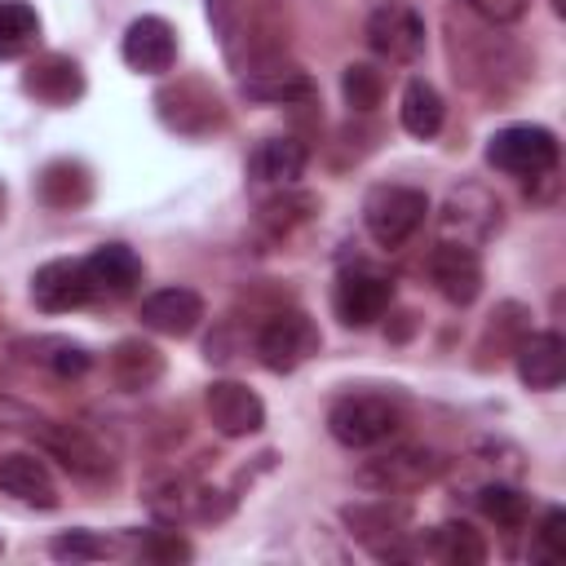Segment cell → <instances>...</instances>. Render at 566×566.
<instances>
[{
  "label": "cell",
  "instance_id": "cell-1",
  "mask_svg": "<svg viewBox=\"0 0 566 566\" xmlns=\"http://www.w3.org/2000/svg\"><path fill=\"white\" fill-rule=\"evenodd\" d=\"M31 438L40 442V451H49L66 473L84 478V482H106L115 473V451L88 429V424H71V420H40L31 429Z\"/></svg>",
  "mask_w": 566,
  "mask_h": 566
},
{
  "label": "cell",
  "instance_id": "cell-2",
  "mask_svg": "<svg viewBox=\"0 0 566 566\" xmlns=\"http://www.w3.org/2000/svg\"><path fill=\"white\" fill-rule=\"evenodd\" d=\"M429 217V195L416 186H371L363 199V226L380 248H402Z\"/></svg>",
  "mask_w": 566,
  "mask_h": 566
},
{
  "label": "cell",
  "instance_id": "cell-3",
  "mask_svg": "<svg viewBox=\"0 0 566 566\" xmlns=\"http://www.w3.org/2000/svg\"><path fill=\"white\" fill-rule=\"evenodd\" d=\"M398 424H402L398 407L380 394H349V398L332 402V411H327V433L349 451L380 447L385 438L398 433Z\"/></svg>",
  "mask_w": 566,
  "mask_h": 566
},
{
  "label": "cell",
  "instance_id": "cell-4",
  "mask_svg": "<svg viewBox=\"0 0 566 566\" xmlns=\"http://www.w3.org/2000/svg\"><path fill=\"white\" fill-rule=\"evenodd\" d=\"M442 455L429 451V447H394V451H380L371 460L358 464V486L376 491V495H407V491H420L429 486L438 473H442Z\"/></svg>",
  "mask_w": 566,
  "mask_h": 566
},
{
  "label": "cell",
  "instance_id": "cell-5",
  "mask_svg": "<svg viewBox=\"0 0 566 566\" xmlns=\"http://www.w3.org/2000/svg\"><path fill=\"white\" fill-rule=\"evenodd\" d=\"M349 535L367 544L376 557H411V509L398 504L394 495L367 500V504H345L340 509Z\"/></svg>",
  "mask_w": 566,
  "mask_h": 566
},
{
  "label": "cell",
  "instance_id": "cell-6",
  "mask_svg": "<svg viewBox=\"0 0 566 566\" xmlns=\"http://www.w3.org/2000/svg\"><path fill=\"white\" fill-rule=\"evenodd\" d=\"M486 164L509 177H548L557 168V137L539 124H509L491 133Z\"/></svg>",
  "mask_w": 566,
  "mask_h": 566
},
{
  "label": "cell",
  "instance_id": "cell-7",
  "mask_svg": "<svg viewBox=\"0 0 566 566\" xmlns=\"http://www.w3.org/2000/svg\"><path fill=\"white\" fill-rule=\"evenodd\" d=\"M318 345H323V336H318L314 318L301 310H279L256 332V358L270 371H296L305 358L318 354Z\"/></svg>",
  "mask_w": 566,
  "mask_h": 566
},
{
  "label": "cell",
  "instance_id": "cell-8",
  "mask_svg": "<svg viewBox=\"0 0 566 566\" xmlns=\"http://www.w3.org/2000/svg\"><path fill=\"white\" fill-rule=\"evenodd\" d=\"M500 199L482 186H455L438 212V230L447 243H464V248H478L486 243L495 230H500Z\"/></svg>",
  "mask_w": 566,
  "mask_h": 566
},
{
  "label": "cell",
  "instance_id": "cell-9",
  "mask_svg": "<svg viewBox=\"0 0 566 566\" xmlns=\"http://www.w3.org/2000/svg\"><path fill=\"white\" fill-rule=\"evenodd\" d=\"M363 35H367V49L385 62H416L424 53V18L402 0L371 9Z\"/></svg>",
  "mask_w": 566,
  "mask_h": 566
},
{
  "label": "cell",
  "instance_id": "cell-10",
  "mask_svg": "<svg viewBox=\"0 0 566 566\" xmlns=\"http://www.w3.org/2000/svg\"><path fill=\"white\" fill-rule=\"evenodd\" d=\"M155 106H159V119H164L168 128L186 133V137H199V133H212V128L226 124L221 97H217L208 84H199V80H177V84L159 88Z\"/></svg>",
  "mask_w": 566,
  "mask_h": 566
},
{
  "label": "cell",
  "instance_id": "cell-11",
  "mask_svg": "<svg viewBox=\"0 0 566 566\" xmlns=\"http://www.w3.org/2000/svg\"><path fill=\"white\" fill-rule=\"evenodd\" d=\"M212 495H217V491L199 486V482L186 478V473H164V478H155V482L146 486L150 513H155L159 522H168V526H181V522H195V517H199V522L221 517L226 504H217Z\"/></svg>",
  "mask_w": 566,
  "mask_h": 566
},
{
  "label": "cell",
  "instance_id": "cell-12",
  "mask_svg": "<svg viewBox=\"0 0 566 566\" xmlns=\"http://www.w3.org/2000/svg\"><path fill=\"white\" fill-rule=\"evenodd\" d=\"M389 301H394V283L376 270H363V265L345 270L332 287V310L345 327H371L376 318H385Z\"/></svg>",
  "mask_w": 566,
  "mask_h": 566
},
{
  "label": "cell",
  "instance_id": "cell-13",
  "mask_svg": "<svg viewBox=\"0 0 566 566\" xmlns=\"http://www.w3.org/2000/svg\"><path fill=\"white\" fill-rule=\"evenodd\" d=\"M203 411H208L212 429L226 438H248L265 424V402L243 380H212L203 394Z\"/></svg>",
  "mask_w": 566,
  "mask_h": 566
},
{
  "label": "cell",
  "instance_id": "cell-14",
  "mask_svg": "<svg viewBox=\"0 0 566 566\" xmlns=\"http://www.w3.org/2000/svg\"><path fill=\"white\" fill-rule=\"evenodd\" d=\"M119 53H124V62H128L133 71H142V75H164V71H172V62H177V31H172L159 13H142V18L128 22V31H124V40H119Z\"/></svg>",
  "mask_w": 566,
  "mask_h": 566
},
{
  "label": "cell",
  "instance_id": "cell-15",
  "mask_svg": "<svg viewBox=\"0 0 566 566\" xmlns=\"http://www.w3.org/2000/svg\"><path fill=\"white\" fill-rule=\"evenodd\" d=\"M429 279H433V287H438L442 301H451V305H473L478 292H482V261H478L473 248L442 239V243L429 252Z\"/></svg>",
  "mask_w": 566,
  "mask_h": 566
},
{
  "label": "cell",
  "instance_id": "cell-16",
  "mask_svg": "<svg viewBox=\"0 0 566 566\" xmlns=\"http://www.w3.org/2000/svg\"><path fill=\"white\" fill-rule=\"evenodd\" d=\"M88 296H93V283H88L84 261L57 256V261H44V265L31 274V301H35V310H44V314H66V310L84 305Z\"/></svg>",
  "mask_w": 566,
  "mask_h": 566
},
{
  "label": "cell",
  "instance_id": "cell-17",
  "mask_svg": "<svg viewBox=\"0 0 566 566\" xmlns=\"http://www.w3.org/2000/svg\"><path fill=\"white\" fill-rule=\"evenodd\" d=\"M22 88L44 106H71L84 93V71L66 53H40L22 71Z\"/></svg>",
  "mask_w": 566,
  "mask_h": 566
},
{
  "label": "cell",
  "instance_id": "cell-18",
  "mask_svg": "<svg viewBox=\"0 0 566 566\" xmlns=\"http://www.w3.org/2000/svg\"><path fill=\"white\" fill-rule=\"evenodd\" d=\"M0 491L18 504H31V509H57V482H53L49 464L31 451L0 455Z\"/></svg>",
  "mask_w": 566,
  "mask_h": 566
},
{
  "label": "cell",
  "instance_id": "cell-19",
  "mask_svg": "<svg viewBox=\"0 0 566 566\" xmlns=\"http://www.w3.org/2000/svg\"><path fill=\"white\" fill-rule=\"evenodd\" d=\"M526 389H557L566 376V340L557 332H526L513 349Z\"/></svg>",
  "mask_w": 566,
  "mask_h": 566
},
{
  "label": "cell",
  "instance_id": "cell-20",
  "mask_svg": "<svg viewBox=\"0 0 566 566\" xmlns=\"http://www.w3.org/2000/svg\"><path fill=\"white\" fill-rule=\"evenodd\" d=\"M203 318V296L195 287H159L142 301V323L159 336H190Z\"/></svg>",
  "mask_w": 566,
  "mask_h": 566
},
{
  "label": "cell",
  "instance_id": "cell-21",
  "mask_svg": "<svg viewBox=\"0 0 566 566\" xmlns=\"http://www.w3.org/2000/svg\"><path fill=\"white\" fill-rule=\"evenodd\" d=\"M84 270H88V283H93V296H128L137 283H142V261L133 248L124 243H102L84 256Z\"/></svg>",
  "mask_w": 566,
  "mask_h": 566
},
{
  "label": "cell",
  "instance_id": "cell-22",
  "mask_svg": "<svg viewBox=\"0 0 566 566\" xmlns=\"http://www.w3.org/2000/svg\"><path fill=\"white\" fill-rule=\"evenodd\" d=\"M106 376H111L115 389L142 394V389H150V385L164 376V354H159L150 340L128 336V340H119V345L106 354Z\"/></svg>",
  "mask_w": 566,
  "mask_h": 566
},
{
  "label": "cell",
  "instance_id": "cell-23",
  "mask_svg": "<svg viewBox=\"0 0 566 566\" xmlns=\"http://www.w3.org/2000/svg\"><path fill=\"white\" fill-rule=\"evenodd\" d=\"M35 195L44 208H57V212H75L93 199V177L80 159H53L40 168L35 177Z\"/></svg>",
  "mask_w": 566,
  "mask_h": 566
},
{
  "label": "cell",
  "instance_id": "cell-24",
  "mask_svg": "<svg viewBox=\"0 0 566 566\" xmlns=\"http://www.w3.org/2000/svg\"><path fill=\"white\" fill-rule=\"evenodd\" d=\"M13 354L22 363H35V367L62 376V380L84 376L93 367V354L71 336H22V340H13Z\"/></svg>",
  "mask_w": 566,
  "mask_h": 566
},
{
  "label": "cell",
  "instance_id": "cell-25",
  "mask_svg": "<svg viewBox=\"0 0 566 566\" xmlns=\"http://www.w3.org/2000/svg\"><path fill=\"white\" fill-rule=\"evenodd\" d=\"M305 159H310V150L296 137H265L252 150L248 172H252V181H265V186H292L305 172Z\"/></svg>",
  "mask_w": 566,
  "mask_h": 566
},
{
  "label": "cell",
  "instance_id": "cell-26",
  "mask_svg": "<svg viewBox=\"0 0 566 566\" xmlns=\"http://www.w3.org/2000/svg\"><path fill=\"white\" fill-rule=\"evenodd\" d=\"M243 93L252 102H274V106L283 102V106H292V102H310L314 97V80L301 66H261V71H252L243 80Z\"/></svg>",
  "mask_w": 566,
  "mask_h": 566
},
{
  "label": "cell",
  "instance_id": "cell-27",
  "mask_svg": "<svg viewBox=\"0 0 566 566\" xmlns=\"http://www.w3.org/2000/svg\"><path fill=\"white\" fill-rule=\"evenodd\" d=\"M398 119H402V128H407L411 137H420V142L438 137V128H442V119H447L442 93H438L429 80H407V88H402V106H398Z\"/></svg>",
  "mask_w": 566,
  "mask_h": 566
},
{
  "label": "cell",
  "instance_id": "cell-28",
  "mask_svg": "<svg viewBox=\"0 0 566 566\" xmlns=\"http://www.w3.org/2000/svg\"><path fill=\"white\" fill-rule=\"evenodd\" d=\"M424 553L447 566H478V562H486V539L469 522H442L429 531Z\"/></svg>",
  "mask_w": 566,
  "mask_h": 566
},
{
  "label": "cell",
  "instance_id": "cell-29",
  "mask_svg": "<svg viewBox=\"0 0 566 566\" xmlns=\"http://www.w3.org/2000/svg\"><path fill=\"white\" fill-rule=\"evenodd\" d=\"M40 40V18L27 0H0V57H22Z\"/></svg>",
  "mask_w": 566,
  "mask_h": 566
},
{
  "label": "cell",
  "instance_id": "cell-30",
  "mask_svg": "<svg viewBox=\"0 0 566 566\" xmlns=\"http://www.w3.org/2000/svg\"><path fill=\"white\" fill-rule=\"evenodd\" d=\"M340 93H345V106H349V111L367 115V111H376L380 97H385V75H380L371 62H349V66L340 71Z\"/></svg>",
  "mask_w": 566,
  "mask_h": 566
},
{
  "label": "cell",
  "instance_id": "cell-31",
  "mask_svg": "<svg viewBox=\"0 0 566 566\" xmlns=\"http://www.w3.org/2000/svg\"><path fill=\"white\" fill-rule=\"evenodd\" d=\"M478 509H482L495 526H504V531H522V526H526V513H531L526 495H522L517 486H504V482L482 486V491H478Z\"/></svg>",
  "mask_w": 566,
  "mask_h": 566
},
{
  "label": "cell",
  "instance_id": "cell-32",
  "mask_svg": "<svg viewBox=\"0 0 566 566\" xmlns=\"http://www.w3.org/2000/svg\"><path fill=\"white\" fill-rule=\"evenodd\" d=\"M49 553L57 562H102V557L115 553V544L102 539L97 531H62V535L49 539Z\"/></svg>",
  "mask_w": 566,
  "mask_h": 566
},
{
  "label": "cell",
  "instance_id": "cell-33",
  "mask_svg": "<svg viewBox=\"0 0 566 566\" xmlns=\"http://www.w3.org/2000/svg\"><path fill=\"white\" fill-rule=\"evenodd\" d=\"M531 557H535V562H562V557H566V513H562V509H548V513L539 517Z\"/></svg>",
  "mask_w": 566,
  "mask_h": 566
},
{
  "label": "cell",
  "instance_id": "cell-34",
  "mask_svg": "<svg viewBox=\"0 0 566 566\" xmlns=\"http://www.w3.org/2000/svg\"><path fill=\"white\" fill-rule=\"evenodd\" d=\"M137 553H142L146 562H159V566H177V562H190V557H195L190 539L177 535V531H150Z\"/></svg>",
  "mask_w": 566,
  "mask_h": 566
},
{
  "label": "cell",
  "instance_id": "cell-35",
  "mask_svg": "<svg viewBox=\"0 0 566 566\" xmlns=\"http://www.w3.org/2000/svg\"><path fill=\"white\" fill-rule=\"evenodd\" d=\"M203 4H208V22L221 49H234V35L243 27V0H203Z\"/></svg>",
  "mask_w": 566,
  "mask_h": 566
},
{
  "label": "cell",
  "instance_id": "cell-36",
  "mask_svg": "<svg viewBox=\"0 0 566 566\" xmlns=\"http://www.w3.org/2000/svg\"><path fill=\"white\" fill-rule=\"evenodd\" d=\"M305 208H314L310 195H296V199H270V203H261V221H265L270 230H283V234H287L296 221L310 217Z\"/></svg>",
  "mask_w": 566,
  "mask_h": 566
},
{
  "label": "cell",
  "instance_id": "cell-37",
  "mask_svg": "<svg viewBox=\"0 0 566 566\" xmlns=\"http://www.w3.org/2000/svg\"><path fill=\"white\" fill-rule=\"evenodd\" d=\"M44 416L35 411V407H27V402H18L13 394H0V433H18V429H35Z\"/></svg>",
  "mask_w": 566,
  "mask_h": 566
},
{
  "label": "cell",
  "instance_id": "cell-38",
  "mask_svg": "<svg viewBox=\"0 0 566 566\" xmlns=\"http://www.w3.org/2000/svg\"><path fill=\"white\" fill-rule=\"evenodd\" d=\"M478 18H486L491 27H509V22H517L526 9H531V0H464Z\"/></svg>",
  "mask_w": 566,
  "mask_h": 566
},
{
  "label": "cell",
  "instance_id": "cell-39",
  "mask_svg": "<svg viewBox=\"0 0 566 566\" xmlns=\"http://www.w3.org/2000/svg\"><path fill=\"white\" fill-rule=\"evenodd\" d=\"M553 13H566V0H553Z\"/></svg>",
  "mask_w": 566,
  "mask_h": 566
},
{
  "label": "cell",
  "instance_id": "cell-40",
  "mask_svg": "<svg viewBox=\"0 0 566 566\" xmlns=\"http://www.w3.org/2000/svg\"><path fill=\"white\" fill-rule=\"evenodd\" d=\"M0 221H4V186H0Z\"/></svg>",
  "mask_w": 566,
  "mask_h": 566
},
{
  "label": "cell",
  "instance_id": "cell-41",
  "mask_svg": "<svg viewBox=\"0 0 566 566\" xmlns=\"http://www.w3.org/2000/svg\"><path fill=\"white\" fill-rule=\"evenodd\" d=\"M0 553H4V544H0Z\"/></svg>",
  "mask_w": 566,
  "mask_h": 566
}]
</instances>
